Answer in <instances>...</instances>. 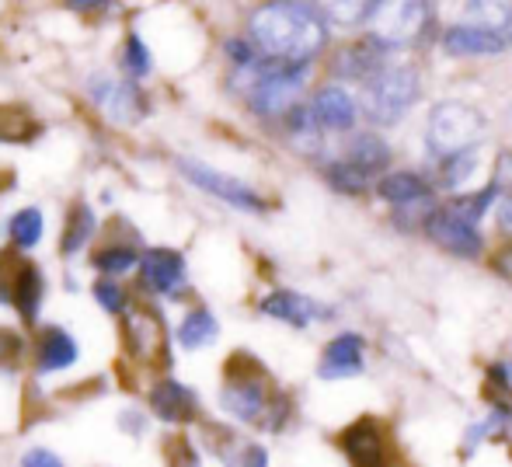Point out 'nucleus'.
Instances as JSON below:
<instances>
[{
	"label": "nucleus",
	"mask_w": 512,
	"mask_h": 467,
	"mask_svg": "<svg viewBox=\"0 0 512 467\" xmlns=\"http://www.w3.org/2000/svg\"><path fill=\"white\" fill-rule=\"evenodd\" d=\"M248 42L258 60L307 70L328 46V21L310 0H265L248 18Z\"/></svg>",
	"instance_id": "f257e3e1"
},
{
	"label": "nucleus",
	"mask_w": 512,
	"mask_h": 467,
	"mask_svg": "<svg viewBox=\"0 0 512 467\" xmlns=\"http://www.w3.org/2000/svg\"><path fill=\"white\" fill-rule=\"evenodd\" d=\"M220 408L241 426H255L262 433H283L293 415V405L286 391L272 384L265 366L248 352H234L223 363L220 384Z\"/></svg>",
	"instance_id": "f03ea898"
},
{
	"label": "nucleus",
	"mask_w": 512,
	"mask_h": 467,
	"mask_svg": "<svg viewBox=\"0 0 512 467\" xmlns=\"http://www.w3.org/2000/svg\"><path fill=\"white\" fill-rule=\"evenodd\" d=\"M122 352L136 370L150 373H168L171 366V332L164 321L161 307L143 300V304H129L126 314L119 318Z\"/></svg>",
	"instance_id": "7ed1b4c3"
},
{
	"label": "nucleus",
	"mask_w": 512,
	"mask_h": 467,
	"mask_svg": "<svg viewBox=\"0 0 512 467\" xmlns=\"http://www.w3.org/2000/svg\"><path fill=\"white\" fill-rule=\"evenodd\" d=\"M488 133V119L481 116L474 105L467 102H439L429 112V126H425V143H429V154L446 161L453 154H464V150H478L481 140Z\"/></svg>",
	"instance_id": "20e7f679"
},
{
	"label": "nucleus",
	"mask_w": 512,
	"mask_h": 467,
	"mask_svg": "<svg viewBox=\"0 0 512 467\" xmlns=\"http://www.w3.org/2000/svg\"><path fill=\"white\" fill-rule=\"evenodd\" d=\"M248 77V105L258 119H283L293 105H300V91H304V74L297 67H276V63L258 60L255 67L237 70Z\"/></svg>",
	"instance_id": "39448f33"
},
{
	"label": "nucleus",
	"mask_w": 512,
	"mask_h": 467,
	"mask_svg": "<svg viewBox=\"0 0 512 467\" xmlns=\"http://www.w3.org/2000/svg\"><path fill=\"white\" fill-rule=\"evenodd\" d=\"M432 25L436 14L429 0H384L370 18V39L384 49H415L432 39Z\"/></svg>",
	"instance_id": "423d86ee"
},
{
	"label": "nucleus",
	"mask_w": 512,
	"mask_h": 467,
	"mask_svg": "<svg viewBox=\"0 0 512 467\" xmlns=\"http://www.w3.org/2000/svg\"><path fill=\"white\" fill-rule=\"evenodd\" d=\"M422 95V81H418V70L401 63V67H384L380 74H373L366 81L363 95V112L377 126H394L401 116L418 102Z\"/></svg>",
	"instance_id": "0eeeda50"
},
{
	"label": "nucleus",
	"mask_w": 512,
	"mask_h": 467,
	"mask_svg": "<svg viewBox=\"0 0 512 467\" xmlns=\"http://www.w3.org/2000/svg\"><path fill=\"white\" fill-rule=\"evenodd\" d=\"M136 283L147 297L178 304L192 293L189 262L178 248H143L140 262H136Z\"/></svg>",
	"instance_id": "6e6552de"
},
{
	"label": "nucleus",
	"mask_w": 512,
	"mask_h": 467,
	"mask_svg": "<svg viewBox=\"0 0 512 467\" xmlns=\"http://www.w3.org/2000/svg\"><path fill=\"white\" fill-rule=\"evenodd\" d=\"M147 415L171 433H185L203 419V401H199L196 387L182 384L171 373H161L147 387Z\"/></svg>",
	"instance_id": "1a4fd4ad"
},
{
	"label": "nucleus",
	"mask_w": 512,
	"mask_h": 467,
	"mask_svg": "<svg viewBox=\"0 0 512 467\" xmlns=\"http://www.w3.org/2000/svg\"><path fill=\"white\" fill-rule=\"evenodd\" d=\"M175 168H178V175H182L185 182L196 185L199 192H206V196L234 206V210H241V213H265V210H269V203H265L262 192H255L248 182L227 175V171L209 168V164L196 161V157H178Z\"/></svg>",
	"instance_id": "9d476101"
},
{
	"label": "nucleus",
	"mask_w": 512,
	"mask_h": 467,
	"mask_svg": "<svg viewBox=\"0 0 512 467\" xmlns=\"http://www.w3.org/2000/svg\"><path fill=\"white\" fill-rule=\"evenodd\" d=\"M81 363V342L70 328L63 325H42L28 339V370L35 380L63 377Z\"/></svg>",
	"instance_id": "9b49d317"
},
{
	"label": "nucleus",
	"mask_w": 512,
	"mask_h": 467,
	"mask_svg": "<svg viewBox=\"0 0 512 467\" xmlns=\"http://www.w3.org/2000/svg\"><path fill=\"white\" fill-rule=\"evenodd\" d=\"M0 304L18 314L21 325H39L42 304H46V276L32 258H14V265L0 279Z\"/></svg>",
	"instance_id": "f8f14e48"
},
{
	"label": "nucleus",
	"mask_w": 512,
	"mask_h": 467,
	"mask_svg": "<svg viewBox=\"0 0 512 467\" xmlns=\"http://www.w3.org/2000/svg\"><path fill=\"white\" fill-rule=\"evenodd\" d=\"M91 102L98 105V112L115 122V126H133L147 116V98L136 81H115V77H95L88 84Z\"/></svg>",
	"instance_id": "ddd939ff"
},
{
	"label": "nucleus",
	"mask_w": 512,
	"mask_h": 467,
	"mask_svg": "<svg viewBox=\"0 0 512 467\" xmlns=\"http://www.w3.org/2000/svg\"><path fill=\"white\" fill-rule=\"evenodd\" d=\"M425 234L439 244L443 251H450L453 258H478L485 251V237H481L478 224H467L460 220L450 206H436L425 217Z\"/></svg>",
	"instance_id": "4468645a"
},
{
	"label": "nucleus",
	"mask_w": 512,
	"mask_h": 467,
	"mask_svg": "<svg viewBox=\"0 0 512 467\" xmlns=\"http://www.w3.org/2000/svg\"><path fill=\"white\" fill-rule=\"evenodd\" d=\"M258 311L265 314V318L272 321H283V325L290 328H310L314 321H331L335 318V311L324 304H317V300H310L307 293H297V290H272L265 293L262 300H258Z\"/></svg>",
	"instance_id": "2eb2a0df"
},
{
	"label": "nucleus",
	"mask_w": 512,
	"mask_h": 467,
	"mask_svg": "<svg viewBox=\"0 0 512 467\" xmlns=\"http://www.w3.org/2000/svg\"><path fill=\"white\" fill-rule=\"evenodd\" d=\"M366 370V339L359 332H342L324 346L317 377L321 380H352Z\"/></svg>",
	"instance_id": "dca6fc26"
},
{
	"label": "nucleus",
	"mask_w": 512,
	"mask_h": 467,
	"mask_svg": "<svg viewBox=\"0 0 512 467\" xmlns=\"http://www.w3.org/2000/svg\"><path fill=\"white\" fill-rule=\"evenodd\" d=\"M338 447H342L345 461L352 467H384L387 461V440L384 429L373 419H359L338 433Z\"/></svg>",
	"instance_id": "f3484780"
},
{
	"label": "nucleus",
	"mask_w": 512,
	"mask_h": 467,
	"mask_svg": "<svg viewBox=\"0 0 512 467\" xmlns=\"http://www.w3.org/2000/svg\"><path fill=\"white\" fill-rule=\"evenodd\" d=\"M387 49L377 46L373 39H359V42H349V46H342L335 56H331V74L338 77V81H352V84H366L373 74H380V70L387 67L384 60Z\"/></svg>",
	"instance_id": "a211bd4d"
},
{
	"label": "nucleus",
	"mask_w": 512,
	"mask_h": 467,
	"mask_svg": "<svg viewBox=\"0 0 512 467\" xmlns=\"http://www.w3.org/2000/svg\"><path fill=\"white\" fill-rule=\"evenodd\" d=\"M310 112H314L317 126L331 129V133H349L359 119V105L342 84H321L310 98Z\"/></svg>",
	"instance_id": "6ab92c4d"
},
{
	"label": "nucleus",
	"mask_w": 512,
	"mask_h": 467,
	"mask_svg": "<svg viewBox=\"0 0 512 467\" xmlns=\"http://www.w3.org/2000/svg\"><path fill=\"white\" fill-rule=\"evenodd\" d=\"M506 46H509V39H502V35H495V32H485V28H478V25H467V21H460V25L443 32V49L450 56H464V60L495 56Z\"/></svg>",
	"instance_id": "aec40b11"
},
{
	"label": "nucleus",
	"mask_w": 512,
	"mask_h": 467,
	"mask_svg": "<svg viewBox=\"0 0 512 467\" xmlns=\"http://www.w3.org/2000/svg\"><path fill=\"white\" fill-rule=\"evenodd\" d=\"M377 196L391 203L394 210H405V206L425 203L432 196V185L418 171H387L377 178Z\"/></svg>",
	"instance_id": "412c9836"
},
{
	"label": "nucleus",
	"mask_w": 512,
	"mask_h": 467,
	"mask_svg": "<svg viewBox=\"0 0 512 467\" xmlns=\"http://www.w3.org/2000/svg\"><path fill=\"white\" fill-rule=\"evenodd\" d=\"M356 171H363L366 178H380V171L391 168V147L380 133H356L345 147V157Z\"/></svg>",
	"instance_id": "4be33fe9"
},
{
	"label": "nucleus",
	"mask_w": 512,
	"mask_h": 467,
	"mask_svg": "<svg viewBox=\"0 0 512 467\" xmlns=\"http://www.w3.org/2000/svg\"><path fill=\"white\" fill-rule=\"evenodd\" d=\"M216 339H220V321H216V314L203 304L189 307L175 328V342H178V349H185V352L209 349Z\"/></svg>",
	"instance_id": "5701e85b"
},
{
	"label": "nucleus",
	"mask_w": 512,
	"mask_h": 467,
	"mask_svg": "<svg viewBox=\"0 0 512 467\" xmlns=\"http://www.w3.org/2000/svg\"><path fill=\"white\" fill-rule=\"evenodd\" d=\"M95 231H98L95 210H91L84 199H74V203L67 206V220H63V231H60V255L77 258L84 248H88V241L95 237Z\"/></svg>",
	"instance_id": "b1692460"
},
{
	"label": "nucleus",
	"mask_w": 512,
	"mask_h": 467,
	"mask_svg": "<svg viewBox=\"0 0 512 467\" xmlns=\"http://www.w3.org/2000/svg\"><path fill=\"white\" fill-rule=\"evenodd\" d=\"M91 269L98 272V276H108V279H122L126 272L136 269V262H140V248L129 241H105L98 244L95 251H91Z\"/></svg>",
	"instance_id": "393cba45"
},
{
	"label": "nucleus",
	"mask_w": 512,
	"mask_h": 467,
	"mask_svg": "<svg viewBox=\"0 0 512 467\" xmlns=\"http://www.w3.org/2000/svg\"><path fill=\"white\" fill-rule=\"evenodd\" d=\"M286 126V136H290V143L300 150V154L314 157L321 154L324 147V129L317 126L314 112H310V105H293L290 112H286L283 119H279Z\"/></svg>",
	"instance_id": "a878e982"
},
{
	"label": "nucleus",
	"mask_w": 512,
	"mask_h": 467,
	"mask_svg": "<svg viewBox=\"0 0 512 467\" xmlns=\"http://www.w3.org/2000/svg\"><path fill=\"white\" fill-rule=\"evenodd\" d=\"M317 7L328 25H338V28H359L380 11L384 0H310Z\"/></svg>",
	"instance_id": "bb28decb"
},
{
	"label": "nucleus",
	"mask_w": 512,
	"mask_h": 467,
	"mask_svg": "<svg viewBox=\"0 0 512 467\" xmlns=\"http://www.w3.org/2000/svg\"><path fill=\"white\" fill-rule=\"evenodd\" d=\"M46 237V213L39 206H21L11 220H7V241L14 251H35Z\"/></svg>",
	"instance_id": "cd10ccee"
},
{
	"label": "nucleus",
	"mask_w": 512,
	"mask_h": 467,
	"mask_svg": "<svg viewBox=\"0 0 512 467\" xmlns=\"http://www.w3.org/2000/svg\"><path fill=\"white\" fill-rule=\"evenodd\" d=\"M467 25H478L512 42V0H467Z\"/></svg>",
	"instance_id": "c85d7f7f"
},
{
	"label": "nucleus",
	"mask_w": 512,
	"mask_h": 467,
	"mask_svg": "<svg viewBox=\"0 0 512 467\" xmlns=\"http://www.w3.org/2000/svg\"><path fill=\"white\" fill-rule=\"evenodd\" d=\"M119 67H122V74H126L129 81H136V84H140L143 77L154 74V53H150V46L143 42V35L129 32L126 39H122Z\"/></svg>",
	"instance_id": "c756f323"
},
{
	"label": "nucleus",
	"mask_w": 512,
	"mask_h": 467,
	"mask_svg": "<svg viewBox=\"0 0 512 467\" xmlns=\"http://www.w3.org/2000/svg\"><path fill=\"white\" fill-rule=\"evenodd\" d=\"M223 467H269V450L255 440H237V436L227 433V443L220 450Z\"/></svg>",
	"instance_id": "7c9ffc66"
},
{
	"label": "nucleus",
	"mask_w": 512,
	"mask_h": 467,
	"mask_svg": "<svg viewBox=\"0 0 512 467\" xmlns=\"http://www.w3.org/2000/svg\"><path fill=\"white\" fill-rule=\"evenodd\" d=\"M91 297H95V304L102 307L105 314H112V318H122L126 307L133 304V293L126 290V283H122V279H108V276H98L95 283H91Z\"/></svg>",
	"instance_id": "2f4dec72"
},
{
	"label": "nucleus",
	"mask_w": 512,
	"mask_h": 467,
	"mask_svg": "<svg viewBox=\"0 0 512 467\" xmlns=\"http://www.w3.org/2000/svg\"><path fill=\"white\" fill-rule=\"evenodd\" d=\"M324 182L331 185V189L338 192V196H363L366 189H370V178L363 175V171H356L349 161H331L324 164Z\"/></svg>",
	"instance_id": "473e14b6"
},
{
	"label": "nucleus",
	"mask_w": 512,
	"mask_h": 467,
	"mask_svg": "<svg viewBox=\"0 0 512 467\" xmlns=\"http://www.w3.org/2000/svg\"><path fill=\"white\" fill-rule=\"evenodd\" d=\"M35 136V119L18 105H0V143H28Z\"/></svg>",
	"instance_id": "72a5a7b5"
},
{
	"label": "nucleus",
	"mask_w": 512,
	"mask_h": 467,
	"mask_svg": "<svg viewBox=\"0 0 512 467\" xmlns=\"http://www.w3.org/2000/svg\"><path fill=\"white\" fill-rule=\"evenodd\" d=\"M499 185H495V178L485 185V189H478V192H471V196H460V199H450V210L457 213L460 220H467V224H478L481 217L488 213V206H492V199L499 196Z\"/></svg>",
	"instance_id": "f704fd0d"
},
{
	"label": "nucleus",
	"mask_w": 512,
	"mask_h": 467,
	"mask_svg": "<svg viewBox=\"0 0 512 467\" xmlns=\"http://www.w3.org/2000/svg\"><path fill=\"white\" fill-rule=\"evenodd\" d=\"M164 464L168 467H203V454L189 433H171L164 440Z\"/></svg>",
	"instance_id": "c9c22d12"
},
{
	"label": "nucleus",
	"mask_w": 512,
	"mask_h": 467,
	"mask_svg": "<svg viewBox=\"0 0 512 467\" xmlns=\"http://www.w3.org/2000/svg\"><path fill=\"white\" fill-rule=\"evenodd\" d=\"M439 164H443V175H439V182H443L446 189H460V185L474 175V168H478V150H464V154H453V157H446V161H439Z\"/></svg>",
	"instance_id": "e433bc0d"
},
{
	"label": "nucleus",
	"mask_w": 512,
	"mask_h": 467,
	"mask_svg": "<svg viewBox=\"0 0 512 467\" xmlns=\"http://www.w3.org/2000/svg\"><path fill=\"white\" fill-rule=\"evenodd\" d=\"M223 56H227L234 70H248V67H255V63H258V53H255V46L248 42V35H234V39L223 42Z\"/></svg>",
	"instance_id": "4c0bfd02"
},
{
	"label": "nucleus",
	"mask_w": 512,
	"mask_h": 467,
	"mask_svg": "<svg viewBox=\"0 0 512 467\" xmlns=\"http://www.w3.org/2000/svg\"><path fill=\"white\" fill-rule=\"evenodd\" d=\"M28 352V339L14 328H4L0 325V366H11L18 363L21 356Z\"/></svg>",
	"instance_id": "58836bf2"
},
{
	"label": "nucleus",
	"mask_w": 512,
	"mask_h": 467,
	"mask_svg": "<svg viewBox=\"0 0 512 467\" xmlns=\"http://www.w3.org/2000/svg\"><path fill=\"white\" fill-rule=\"evenodd\" d=\"M18 467H67L60 454L53 447H42V443H32V447L21 450Z\"/></svg>",
	"instance_id": "ea45409f"
},
{
	"label": "nucleus",
	"mask_w": 512,
	"mask_h": 467,
	"mask_svg": "<svg viewBox=\"0 0 512 467\" xmlns=\"http://www.w3.org/2000/svg\"><path fill=\"white\" fill-rule=\"evenodd\" d=\"M147 415L140 412V408H129V412H122V422H119V429L122 433H129V436H136V440H140V436H147Z\"/></svg>",
	"instance_id": "a19ab883"
},
{
	"label": "nucleus",
	"mask_w": 512,
	"mask_h": 467,
	"mask_svg": "<svg viewBox=\"0 0 512 467\" xmlns=\"http://www.w3.org/2000/svg\"><path fill=\"white\" fill-rule=\"evenodd\" d=\"M492 272L499 279H506V283H512V244H506V248H499L492 255Z\"/></svg>",
	"instance_id": "79ce46f5"
},
{
	"label": "nucleus",
	"mask_w": 512,
	"mask_h": 467,
	"mask_svg": "<svg viewBox=\"0 0 512 467\" xmlns=\"http://www.w3.org/2000/svg\"><path fill=\"white\" fill-rule=\"evenodd\" d=\"M67 11H77V14H102L112 7V0H60Z\"/></svg>",
	"instance_id": "37998d69"
},
{
	"label": "nucleus",
	"mask_w": 512,
	"mask_h": 467,
	"mask_svg": "<svg viewBox=\"0 0 512 467\" xmlns=\"http://www.w3.org/2000/svg\"><path fill=\"white\" fill-rule=\"evenodd\" d=\"M499 227L512 237V189H506V196L499 199Z\"/></svg>",
	"instance_id": "c03bdc74"
},
{
	"label": "nucleus",
	"mask_w": 512,
	"mask_h": 467,
	"mask_svg": "<svg viewBox=\"0 0 512 467\" xmlns=\"http://www.w3.org/2000/svg\"><path fill=\"white\" fill-rule=\"evenodd\" d=\"M495 185H506V189H512V150H506V154L499 157V175H495Z\"/></svg>",
	"instance_id": "a18cd8bd"
}]
</instances>
